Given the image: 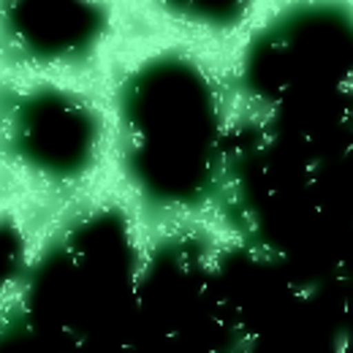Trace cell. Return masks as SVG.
Instances as JSON below:
<instances>
[{
  "label": "cell",
  "instance_id": "cell-5",
  "mask_svg": "<svg viewBox=\"0 0 353 353\" xmlns=\"http://www.w3.org/2000/svg\"><path fill=\"white\" fill-rule=\"evenodd\" d=\"M174 17L207 25V28H231L236 25L253 0H161Z\"/></svg>",
  "mask_w": 353,
  "mask_h": 353
},
{
  "label": "cell",
  "instance_id": "cell-4",
  "mask_svg": "<svg viewBox=\"0 0 353 353\" xmlns=\"http://www.w3.org/2000/svg\"><path fill=\"white\" fill-rule=\"evenodd\" d=\"M0 33L33 63H77L106 33V8L95 0H0Z\"/></svg>",
  "mask_w": 353,
  "mask_h": 353
},
{
  "label": "cell",
  "instance_id": "cell-1",
  "mask_svg": "<svg viewBox=\"0 0 353 353\" xmlns=\"http://www.w3.org/2000/svg\"><path fill=\"white\" fill-rule=\"evenodd\" d=\"M128 166L155 201L199 199L215 169L218 103L204 71L179 54L141 63L123 88Z\"/></svg>",
  "mask_w": 353,
  "mask_h": 353
},
{
  "label": "cell",
  "instance_id": "cell-2",
  "mask_svg": "<svg viewBox=\"0 0 353 353\" xmlns=\"http://www.w3.org/2000/svg\"><path fill=\"white\" fill-rule=\"evenodd\" d=\"M353 79V14L305 0L280 11L245 49L242 82L272 106L326 98Z\"/></svg>",
  "mask_w": 353,
  "mask_h": 353
},
{
  "label": "cell",
  "instance_id": "cell-3",
  "mask_svg": "<svg viewBox=\"0 0 353 353\" xmlns=\"http://www.w3.org/2000/svg\"><path fill=\"white\" fill-rule=\"evenodd\" d=\"M6 139L28 169L65 179L82 174L92 161L98 125L79 98L54 88H36L11 103Z\"/></svg>",
  "mask_w": 353,
  "mask_h": 353
},
{
  "label": "cell",
  "instance_id": "cell-6",
  "mask_svg": "<svg viewBox=\"0 0 353 353\" xmlns=\"http://www.w3.org/2000/svg\"><path fill=\"white\" fill-rule=\"evenodd\" d=\"M19 253V236L14 228L0 225V274H6Z\"/></svg>",
  "mask_w": 353,
  "mask_h": 353
}]
</instances>
